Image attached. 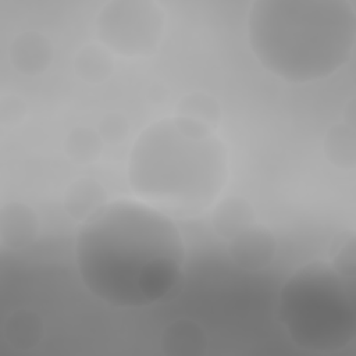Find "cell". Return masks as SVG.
Instances as JSON below:
<instances>
[{"instance_id": "1", "label": "cell", "mask_w": 356, "mask_h": 356, "mask_svg": "<svg viewBox=\"0 0 356 356\" xmlns=\"http://www.w3.org/2000/svg\"><path fill=\"white\" fill-rule=\"evenodd\" d=\"M186 249L174 220L143 200L117 199L81 225L75 263L96 299L121 309L165 299L181 282Z\"/></svg>"}, {"instance_id": "2", "label": "cell", "mask_w": 356, "mask_h": 356, "mask_svg": "<svg viewBox=\"0 0 356 356\" xmlns=\"http://www.w3.org/2000/svg\"><path fill=\"white\" fill-rule=\"evenodd\" d=\"M248 40L275 76L314 82L352 58L356 11L346 0H256L248 15Z\"/></svg>"}, {"instance_id": "3", "label": "cell", "mask_w": 356, "mask_h": 356, "mask_svg": "<svg viewBox=\"0 0 356 356\" xmlns=\"http://www.w3.org/2000/svg\"><path fill=\"white\" fill-rule=\"evenodd\" d=\"M227 177L228 153L213 128L179 115L143 129L128 161L131 189L168 216L202 211Z\"/></svg>"}, {"instance_id": "4", "label": "cell", "mask_w": 356, "mask_h": 356, "mask_svg": "<svg viewBox=\"0 0 356 356\" xmlns=\"http://www.w3.org/2000/svg\"><path fill=\"white\" fill-rule=\"evenodd\" d=\"M277 318L292 343L303 350L345 349L356 337L355 278L341 275L323 260L298 267L280 289Z\"/></svg>"}, {"instance_id": "5", "label": "cell", "mask_w": 356, "mask_h": 356, "mask_svg": "<svg viewBox=\"0 0 356 356\" xmlns=\"http://www.w3.org/2000/svg\"><path fill=\"white\" fill-rule=\"evenodd\" d=\"M165 13L150 0H113L96 18L100 42L125 57L152 56L163 38Z\"/></svg>"}, {"instance_id": "6", "label": "cell", "mask_w": 356, "mask_h": 356, "mask_svg": "<svg viewBox=\"0 0 356 356\" xmlns=\"http://www.w3.org/2000/svg\"><path fill=\"white\" fill-rule=\"evenodd\" d=\"M228 242L231 260L245 271L264 270L277 254V239L273 231L260 222H253Z\"/></svg>"}, {"instance_id": "7", "label": "cell", "mask_w": 356, "mask_h": 356, "mask_svg": "<svg viewBox=\"0 0 356 356\" xmlns=\"http://www.w3.org/2000/svg\"><path fill=\"white\" fill-rule=\"evenodd\" d=\"M39 232V218L26 203L11 200L0 209V243L10 250H18L35 242Z\"/></svg>"}, {"instance_id": "8", "label": "cell", "mask_w": 356, "mask_h": 356, "mask_svg": "<svg viewBox=\"0 0 356 356\" xmlns=\"http://www.w3.org/2000/svg\"><path fill=\"white\" fill-rule=\"evenodd\" d=\"M8 56L13 67L28 76L44 72L53 61L51 42L36 31L18 33L10 43Z\"/></svg>"}, {"instance_id": "9", "label": "cell", "mask_w": 356, "mask_h": 356, "mask_svg": "<svg viewBox=\"0 0 356 356\" xmlns=\"http://www.w3.org/2000/svg\"><path fill=\"white\" fill-rule=\"evenodd\" d=\"M209 345L203 327L189 318H178L164 327L160 337V346L164 355L170 356H200Z\"/></svg>"}, {"instance_id": "10", "label": "cell", "mask_w": 356, "mask_h": 356, "mask_svg": "<svg viewBox=\"0 0 356 356\" xmlns=\"http://www.w3.org/2000/svg\"><path fill=\"white\" fill-rule=\"evenodd\" d=\"M3 338L15 350H29L36 348L44 337V323L42 317L31 309L21 307L13 310L1 327Z\"/></svg>"}, {"instance_id": "11", "label": "cell", "mask_w": 356, "mask_h": 356, "mask_svg": "<svg viewBox=\"0 0 356 356\" xmlns=\"http://www.w3.org/2000/svg\"><path fill=\"white\" fill-rule=\"evenodd\" d=\"M107 203L106 189L92 178H78L64 195V210L76 221H86Z\"/></svg>"}, {"instance_id": "12", "label": "cell", "mask_w": 356, "mask_h": 356, "mask_svg": "<svg viewBox=\"0 0 356 356\" xmlns=\"http://www.w3.org/2000/svg\"><path fill=\"white\" fill-rule=\"evenodd\" d=\"M254 218V209L245 197L228 196L214 207L211 225L218 236L231 241L252 225Z\"/></svg>"}, {"instance_id": "13", "label": "cell", "mask_w": 356, "mask_h": 356, "mask_svg": "<svg viewBox=\"0 0 356 356\" xmlns=\"http://www.w3.org/2000/svg\"><path fill=\"white\" fill-rule=\"evenodd\" d=\"M325 159L337 168L353 170L356 165V134L355 128L339 122L332 125L323 142Z\"/></svg>"}, {"instance_id": "14", "label": "cell", "mask_w": 356, "mask_h": 356, "mask_svg": "<svg viewBox=\"0 0 356 356\" xmlns=\"http://www.w3.org/2000/svg\"><path fill=\"white\" fill-rule=\"evenodd\" d=\"M76 75L88 83H102L114 71L113 53L104 44L90 43L83 46L74 61Z\"/></svg>"}, {"instance_id": "15", "label": "cell", "mask_w": 356, "mask_h": 356, "mask_svg": "<svg viewBox=\"0 0 356 356\" xmlns=\"http://www.w3.org/2000/svg\"><path fill=\"white\" fill-rule=\"evenodd\" d=\"M103 140L97 129L76 127L64 140V152L75 164H89L96 161L103 150Z\"/></svg>"}, {"instance_id": "16", "label": "cell", "mask_w": 356, "mask_h": 356, "mask_svg": "<svg viewBox=\"0 0 356 356\" xmlns=\"http://www.w3.org/2000/svg\"><path fill=\"white\" fill-rule=\"evenodd\" d=\"M177 115L193 120L210 128L218 125L221 111L217 100L206 93L193 92L185 95L177 104Z\"/></svg>"}, {"instance_id": "17", "label": "cell", "mask_w": 356, "mask_h": 356, "mask_svg": "<svg viewBox=\"0 0 356 356\" xmlns=\"http://www.w3.org/2000/svg\"><path fill=\"white\" fill-rule=\"evenodd\" d=\"M330 263L341 275L356 278V239L353 231L343 234L332 245Z\"/></svg>"}, {"instance_id": "18", "label": "cell", "mask_w": 356, "mask_h": 356, "mask_svg": "<svg viewBox=\"0 0 356 356\" xmlns=\"http://www.w3.org/2000/svg\"><path fill=\"white\" fill-rule=\"evenodd\" d=\"M97 132L104 143L120 145L128 136L129 124L125 115H122L121 113L110 111L100 118Z\"/></svg>"}, {"instance_id": "19", "label": "cell", "mask_w": 356, "mask_h": 356, "mask_svg": "<svg viewBox=\"0 0 356 356\" xmlns=\"http://www.w3.org/2000/svg\"><path fill=\"white\" fill-rule=\"evenodd\" d=\"M28 106L17 95H6L0 100V124L6 128L18 127L26 117Z\"/></svg>"}, {"instance_id": "20", "label": "cell", "mask_w": 356, "mask_h": 356, "mask_svg": "<svg viewBox=\"0 0 356 356\" xmlns=\"http://www.w3.org/2000/svg\"><path fill=\"white\" fill-rule=\"evenodd\" d=\"M346 114H349V117L345 118V124H348V125H350V127L355 128V100H353V99H352V100L348 103V106L345 107V115H346Z\"/></svg>"}]
</instances>
